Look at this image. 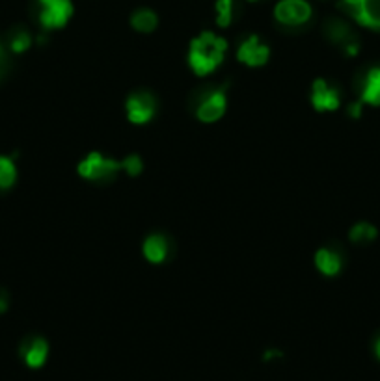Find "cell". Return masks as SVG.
<instances>
[{"label":"cell","mask_w":380,"mask_h":381,"mask_svg":"<svg viewBox=\"0 0 380 381\" xmlns=\"http://www.w3.org/2000/svg\"><path fill=\"white\" fill-rule=\"evenodd\" d=\"M226 50H228L226 40L218 37L213 32H202L198 37L190 41V52H188L190 67L198 76L211 75L224 61Z\"/></svg>","instance_id":"obj_1"},{"label":"cell","mask_w":380,"mask_h":381,"mask_svg":"<svg viewBox=\"0 0 380 381\" xmlns=\"http://www.w3.org/2000/svg\"><path fill=\"white\" fill-rule=\"evenodd\" d=\"M120 170H123L122 162L107 158V156H103L101 153H97V151L90 153V155L79 164V175H81L82 179H86V181L96 182L110 181Z\"/></svg>","instance_id":"obj_2"},{"label":"cell","mask_w":380,"mask_h":381,"mask_svg":"<svg viewBox=\"0 0 380 381\" xmlns=\"http://www.w3.org/2000/svg\"><path fill=\"white\" fill-rule=\"evenodd\" d=\"M40 4V23L47 30L62 28L73 16L71 0H38Z\"/></svg>","instance_id":"obj_3"},{"label":"cell","mask_w":380,"mask_h":381,"mask_svg":"<svg viewBox=\"0 0 380 381\" xmlns=\"http://www.w3.org/2000/svg\"><path fill=\"white\" fill-rule=\"evenodd\" d=\"M274 17L285 26H299L311 17V6L306 0H280L274 8Z\"/></svg>","instance_id":"obj_4"},{"label":"cell","mask_w":380,"mask_h":381,"mask_svg":"<svg viewBox=\"0 0 380 381\" xmlns=\"http://www.w3.org/2000/svg\"><path fill=\"white\" fill-rule=\"evenodd\" d=\"M127 117L134 125H144L147 121L155 116V110H157V102L153 99L149 93L146 91H140V93H134L127 99Z\"/></svg>","instance_id":"obj_5"},{"label":"cell","mask_w":380,"mask_h":381,"mask_svg":"<svg viewBox=\"0 0 380 381\" xmlns=\"http://www.w3.org/2000/svg\"><path fill=\"white\" fill-rule=\"evenodd\" d=\"M226 90H211L205 93V97L202 99V102L198 105V110H196V116L203 123H214L220 117L226 114Z\"/></svg>","instance_id":"obj_6"},{"label":"cell","mask_w":380,"mask_h":381,"mask_svg":"<svg viewBox=\"0 0 380 381\" xmlns=\"http://www.w3.org/2000/svg\"><path fill=\"white\" fill-rule=\"evenodd\" d=\"M270 50L267 45L259 43L258 35H250L248 40L243 41V45L238 47L237 58L241 64L248 67H261L269 61Z\"/></svg>","instance_id":"obj_7"},{"label":"cell","mask_w":380,"mask_h":381,"mask_svg":"<svg viewBox=\"0 0 380 381\" xmlns=\"http://www.w3.org/2000/svg\"><path fill=\"white\" fill-rule=\"evenodd\" d=\"M311 102L317 112H334L340 108V91L335 88H330L328 82L323 78H317L313 82V93H311Z\"/></svg>","instance_id":"obj_8"},{"label":"cell","mask_w":380,"mask_h":381,"mask_svg":"<svg viewBox=\"0 0 380 381\" xmlns=\"http://www.w3.org/2000/svg\"><path fill=\"white\" fill-rule=\"evenodd\" d=\"M360 26L380 30V0H364L360 6L345 10Z\"/></svg>","instance_id":"obj_9"},{"label":"cell","mask_w":380,"mask_h":381,"mask_svg":"<svg viewBox=\"0 0 380 381\" xmlns=\"http://www.w3.org/2000/svg\"><path fill=\"white\" fill-rule=\"evenodd\" d=\"M325 34H326V37L332 41V43H335V45H341L343 49L347 45H350V43H358V40H356V34L352 32V28H350V26L341 19L326 20Z\"/></svg>","instance_id":"obj_10"},{"label":"cell","mask_w":380,"mask_h":381,"mask_svg":"<svg viewBox=\"0 0 380 381\" xmlns=\"http://www.w3.org/2000/svg\"><path fill=\"white\" fill-rule=\"evenodd\" d=\"M360 100L364 105L380 106V67H373L365 75L364 82H362Z\"/></svg>","instance_id":"obj_11"},{"label":"cell","mask_w":380,"mask_h":381,"mask_svg":"<svg viewBox=\"0 0 380 381\" xmlns=\"http://www.w3.org/2000/svg\"><path fill=\"white\" fill-rule=\"evenodd\" d=\"M47 356H49V344H47L45 339H32L25 348H23V357H25V363L30 368H41L45 365Z\"/></svg>","instance_id":"obj_12"},{"label":"cell","mask_w":380,"mask_h":381,"mask_svg":"<svg viewBox=\"0 0 380 381\" xmlns=\"http://www.w3.org/2000/svg\"><path fill=\"white\" fill-rule=\"evenodd\" d=\"M315 266L321 274H325L328 277H334L340 274L341 270V257L332 250H319L315 253Z\"/></svg>","instance_id":"obj_13"},{"label":"cell","mask_w":380,"mask_h":381,"mask_svg":"<svg viewBox=\"0 0 380 381\" xmlns=\"http://www.w3.org/2000/svg\"><path fill=\"white\" fill-rule=\"evenodd\" d=\"M144 255L153 264H161L168 255V242L163 235H151L144 242Z\"/></svg>","instance_id":"obj_14"},{"label":"cell","mask_w":380,"mask_h":381,"mask_svg":"<svg viewBox=\"0 0 380 381\" xmlns=\"http://www.w3.org/2000/svg\"><path fill=\"white\" fill-rule=\"evenodd\" d=\"M131 25L137 32H142V34H149V32H153L155 28H157L159 17H157V13H155V11L142 8V10H137L134 13H132Z\"/></svg>","instance_id":"obj_15"},{"label":"cell","mask_w":380,"mask_h":381,"mask_svg":"<svg viewBox=\"0 0 380 381\" xmlns=\"http://www.w3.org/2000/svg\"><path fill=\"white\" fill-rule=\"evenodd\" d=\"M376 227L367 223V221H360V223H356L349 233L350 242H355V244H369L376 238Z\"/></svg>","instance_id":"obj_16"},{"label":"cell","mask_w":380,"mask_h":381,"mask_svg":"<svg viewBox=\"0 0 380 381\" xmlns=\"http://www.w3.org/2000/svg\"><path fill=\"white\" fill-rule=\"evenodd\" d=\"M17 168L11 158L0 156V190H8L16 184Z\"/></svg>","instance_id":"obj_17"},{"label":"cell","mask_w":380,"mask_h":381,"mask_svg":"<svg viewBox=\"0 0 380 381\" xmlns=\"http://www.w3.org/2000/svg\"><path fill=\"white\" fill-rule=\"evenodd\" d=\"M214 10H217V25L220 28H228L234 19V0H217Z\"/></svg>","instance_id":"obj_18"},{"label":"cell","mask_w":380,"mask_h":381,"mask_svg":"<svg viewBox=\"0 0 380 381\" xmlns=\"http://www.w3.org/2000/svg\"><path fill=\"white\" fill-rule=\"evenodd\" d=\"M32 45V37L28 32L25 30H17L16 34L11 35V40H10V47L11 50L16 52V54H21V52H25V50L30 49Z\"/></svg>","instance_id":"obj_19"},{"label":"cell","mask_w":380,"mask_h":381,"mask_svg":"<svg viewBox=\"0 0 380 381\" xmlns=\"http://www.w3.org/2000/svg\"><path fill=\"white\" fill-rule=\"evenodd\" d=\"M122 166L123 170L127 171V175H131V177H138L140 173H142L144 170V164H142V158L138 155H131V156H127L125 160L122 162Z\"/></svg>","instance_id":"obj_20"},{"label":"cell","mask_w":380,"mask_h":381,"mask_svg":"<svg viewBox=\"0 0 380 381\" xmlns=\"http://www.w3.org/2000/svg\"><path fill=\"white\" fill-rule=\"evenodd\" d=\"M362 106H364V102H362V100H358V102H352V105L349 106V116L350 117H360L362 116Z\"/></svg>","instance_id":"obj_21"},{"label":"cell","mask_w":380,"mask_h":381,"mask_svg":"<svg viewBox=\"0 0 380 381\" xmlns=\"http://www.w3.org/2000/svg\"><path fill=\"white\" fill-rule=\"evenodd\" d=\"M8 305H10V298L4 291H0V312L8 311Z\"/></svg>","instance_id":"obj_22"},{"label":"cell","mask_w":380,"mask_h":381,"mask_svg":"<svg viewBox=\"0 0 380 381\" xmlns=\"http://www.w3.org/2000/svg\"><path fill=\"white\" fill-rule=\"evenodd\" d=\"M364 0H341L340 8L341 10H350V8H356V6H360Z\"/></svg>","instance_id":"obj_23"},{"label":"cell","mask_w":380,"mask_h":381,"mask_svg":"<svg viewBox=\"0 0 380 381\" xmlns=\"http://www.w3.org/2000/svg\"><path fill=\"white\" fill-rule=\"evenodd\" d=\"M6 71V52L4 49H2V45H0V76L4 75Z\"/></svg>","instance_id":"obj_24"},{"label":"cell","mask_w":380,"mask_h":381,"mask_svg":"<svg viewBox=\"0 0 380 381\" xmlns=\"http://www.w3.org/2000/svg\"><path fill=\"white\" fill-rule=\"evenodd\" d=\"M274 357H282V351H278V350L267 351V353L263 356V359L265 361H270V359H274Z\"/></svg>","instance_id":"obj_25"},{"label":"cell","mask_w":380,"mask_h":381,"mask_svg":"<svg viewBox=\"0 0 380 381\" xmlns=\"http://www.w3.org/2000/svg\"><path fill=\"white\" fill-rule=\"evenodd\" d=\"M375 353H376V357H379V361H380V339L376 341V344H375Z\"/></svg>","instance_id":"obj_26"},{"label":"cell","mask_w":380,"mask_h":381,"mask_svg":"<svg viewBox=\"0 0 380 381\" xmlns=\"http://www.w3.org/2000/svg\"><path fill=\"white\" fill-rule=\"evenodd\" d=\"M250 2H255V0H250Z\"/></svg>","instance_id":"obj_27"}]
</instances>
